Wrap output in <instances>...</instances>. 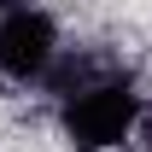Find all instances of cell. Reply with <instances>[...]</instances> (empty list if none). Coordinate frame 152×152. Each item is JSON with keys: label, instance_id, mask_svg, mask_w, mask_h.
Masks as SVG:
<instances>
[{"label": "cell", "instance_id": "7a4b0ae2", "mask_svg": "<svg viewBox=\"0 0 152 152\" xmlns=\"http://www.w3.org/2000/svg\"><path fill=\"white\" fill-rule=\"evenodd\" d=\"M53 58H58V29H53L47 12L18 6V12L0 18V76H12V82H35V76L53 70Z\"/></svg>", "mask_w": 152, "mask_h": 152}, {"label": "cell", "instance_id": "6da1fadb", "mask_svg": "<svg viewBox=\"0 0 152 152\" xmlns=\"http://www.w3.org/2000/svg\"><path fill=\"white\" fill-rule=\"evenodd\" d=\"M134 117H140L134 82L105 76V82H82L70 94V105H64V134H70L76 152H105V146H117V140L134 129Z\"/></svg>", "mask_w": 152, "mask_h": 152}, {"label": "cell", "instance_id": "277c9868", "mask_svg": "<svg viewBox=\"0 0 152 152\" xmlns=\"http://www.w3.org/2000/svg\"><path fill=\"white\" fill-rule=\"evenodd\" d=\"M0 6H12V0H0Z\"/></svg>", "mask_w": 152, "mask_h": 152}, {"label": "cell", "instance_id": "3957f363", "mask_svg": "<svg viewBox=\"0 0 152 152\" xmlns=\"http://www.w3.org/2000/svg\"><path fill=\"white\" fill-rule=\"evenodd\" d=\"M146 146H152V129H146Z\"/></svg>", "mask_w": 152, "mask_h": 152}]
</instances>
